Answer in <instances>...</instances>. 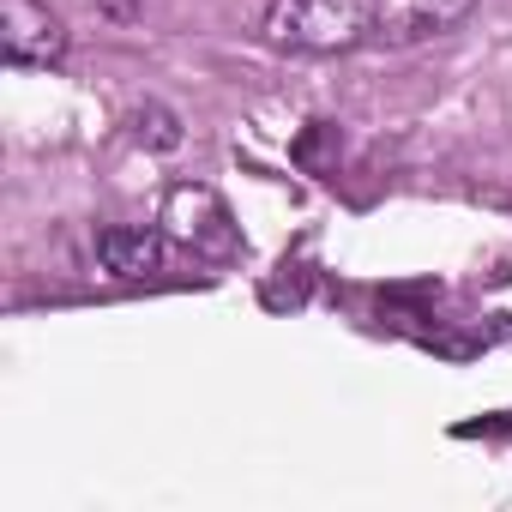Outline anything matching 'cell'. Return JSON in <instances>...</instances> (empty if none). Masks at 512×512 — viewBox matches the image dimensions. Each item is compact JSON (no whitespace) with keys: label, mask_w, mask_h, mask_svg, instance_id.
I'll use <instances>...</instances> for the list:
<instances>
[{"label":"cell","mask_w":512,"mask_h":512,"mask_svg":"<svg viewBox=\"0 0 512 512\" xmlns=\"http://www.w3.org/2000/svg\"><path fill=\"white\" fill-rule=\"evenodd\" d=\"M368 31H374V0H272L266 13V37L302 55L356 49Z\"/></svg>","instance_id":"1"},{"label":"cell","mask_w":512,"mask_h":512,"mask_svg":"<svg viewBox=\"0 0 512 512\" xmlns=\"http://www.w3.org/2000/svg\"><path fill=\"white\" fill-rule=\"evenodd\" d=\"M163 229H169L181 247H193L199 260H229V253L241 247V241H235V223H229V211H223V199H217L211 187H169V199H163Z\"/></svg>","instance_id":"2"},{"label":"cell","mask_w":512,"mask_h":512,"mask_svg":"<svg viewBox=\"0 0 512 512\" xmlns=\"http://www.w3.org/2000/svg\"><path fill=\"white\" fill-rule=\"evenodd\" d=\"M0 55L13 67H49L67 55V25L43 0H0Z\"/></svg>","instance_id":"3"},{"label":"cell","mask_w":512,"mask_h":512,"mask_svg":"<svg viewBox=\"0 0 512 512\" xmlns=\"http://www.w3.org/2000/svg\"><path fill=\"white\" fill-rule=\"evenodd\" d=\"M476 0H374V31L398 37V43H416V37H440L452 31Z\"/></svg>","instance_id":"4"},{"label":"cell","mask_w":512,"mask_h":512,"mask_svg":"<svg viewBox=\"0 0 512 512\" xmlns=\"http://www.w3.org/2000/svg\"><path fill=\"white\" fill-rule=\"evenodd\" d=\"M97 253H103V266L115 278H151V272H163V235L157 229H127V223L103 229Z\"/></svg>","instance_id":"5"},{"label":"cell","mask_w":512,"mask_h":512,"mask_svg":"<svg viewBox=\"0 0 512 512\" xmlns=\"http://www.w3.org/2000/svg\"><path fill=\"white\" fill-rule=\"evenodd\" d=\"M133 121H139V139H145L151 151H175V145H181V121H175L163 103H145Z\"/></svg>","instance_id":"6"},{"label":"cell","mask_w":512,"mask_h":512,"mask_svg":"<svg viewBox=\"0 0 512 512\" xmlns=\"http://www.w3.org/2000/svg\"><path fill=\"white\" fill-rule=\"evenodd\" d=\"M332 151H338V127H326V121H314V127L296 139V163H302V169H314V175H320V169H332Z\"/></svg>","instance_id":"7"}]
</instances>
